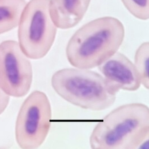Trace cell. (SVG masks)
Returning a JSON list of instances; mask_svg holds the SVG:
<instances>
[{
    "instance_id": "12",
    "label": "cell",
    "mask_w": 149,
    "mask_h": 149,
    "mask_svg": "<svg viewBox=\"0 0 149 149\" xmlns=\"http://www.w3.org/2000/svg\"><path fill=\"white\" fill-rule=\"evenodd\" d=\"M10 96L1 89L0 86V115L6 109L10 102Z\"/></svg>"
},
{
    "instance_id": "7",
    "label": "cell",
    "mask_w": 149,
    "mask_h": 149,
    "mask_svg": "<svg viewBox=\"0 0 149 149\" xmlns=\"http://www.w3.org/2000/svg\"><path fill=\"white\" fill-rule=\"evenodd\" d=\"M98 69L107 82L118 91H135L141 86V79L134 63L119 52L104 61Z\"/></svg>"
},
{
    "instance_id": "6",
    "label": "cell",
    "mask_w": 149,
    "mask_h": 149,
    "mask_svg": "<svg viewBox=\"0 0 149 149\" xmlns=\"http://www.w3.org/2000/svg\"><path fill=\"white\" fill-rule=\"evenodd\" d=\"M33 68L30 59L18 42L6 40L0 44V86L10 97L21 98L30 91Z\"/></svg>"
},
{
    "instance_id": "11",
    "label": "cell",
    "mask_w": 149,
    "mask_h": 149,
    "mask_svg": "<svg viewBox=\"0 0 149 149\" xmlns=\"http://www.w3.org/2000/svg\"><path fill=\"white\" fill-rule=\"evenodd\" d=\"M127 10L141 20L149 18V0H121Z\"/></svg>"
},
{
    "instance_id": "4",
    "label": "cell",
    "mask_w": 149,
    "mask_h": 149,
    "mask_svg": "<svg viewBox=\"0 0 149 149\" xmlns=\"http://www.w3.org/2000/svg\"><path fill=\"white\" fill-rule=\"evenodd\" d=\"M18 44L31 60H40L53 45L58 28L50 12L49 0H30L26 3L18 25Z\"/></svg>"
},
{
    "instance_id": "3",
    "label": "cell",
    "mask_w": 149,
    "mask_h": 149,
    "mask_svg": "<svg viewBox=\"0 0 149 149\" xmlns=\"http://www.w3.org/2000/svg\"><path fill=\"white\" fill-rule=\"evenodd\" d=\"M51 84L66 101L93 111L104 110L112 106L118 92L102 75L86 69L59 70L53 75Z\"/></svg>"
},
{
    "instance_id": "2",
    "label": "cell",
    "mask_w": 149,
    "mask_h": 149,
    "mask_svg": "<svg viewBox=\"0 0 149 149\" xmlns=\"http://www.w3.org/2000/svg\"><path fill=\"white\" fill-rule=\"evenodd\" d=\"M149 136V109L141 103L123 104L98 122L90 137L93 149H138Z\"/></svg>"
},
{
    "instance_id": "5",
    "label": "cell",
    "mask_w": 149,
    "mask_h": 149,
    "mask_svg": "<svg viewBox=\"0 0 149 149\" xmlns=\"http://www.w3.org/2000/svg\"><path fill=\"white\" fill-rule=\"evenodd\" d=\"M52 117V107L46 94L39 90L33 91L21 105L16 119L15 140L19 147H40L49 134Z\"/></svg>"
},
{
    "instance_id": "8",
    "label": "cell",
    "mask_w": 149,
    "mask_h": 149,
    "mask_svg": "<svg viewBox=\"0 0 149 149\" xmlns=\"http://www.w3.org/2000/svg\"><path fill=\"white\" fill-rule=\"evenodd\" d=\"M52 18L58 28L69 29L82 19L91 0H49Z\"/></svg>"
},
{
    "instance_id": "9",
    "label": "cell",
    "mask_w": 149,
    "mask_h": 149,
    "mask_svg": "<svg viewBox=\"0 0 149 149\" xmlns=\"http://www.w3.org/2000/svg\"><path fill=\"white\" fill-rule=\"evenodd\" d=\"M26 4L25 0H0V34L18 26Z\"/></svg>"
},
{
    "instance_id": "10",
    "label": "cell",
    "mask_w": 149,
    "mask_h": 149,
    "mask_svg": "<svg viewBox=\"0 0 149 149\" xmlns=\"http://www.w3.org/2000/svg\"><path fill=\"white\" fill-rule=\"evenodd\" d=\"M149 43L145 42L136 49L134 56V66L139 75L141 85L148 90L149 74Z\"/></svg>"
},
{
    "instance_id": "1",
    "label": "cell",
    "mask_w": 149,
    "mask_h": 149,
    "mask_svg": "<svg viewBox=\"0 0 149 149\" xmlns=\"http://www.w3.org/2000/svg\"><path fill=\"white\" fill-rule=\"evenodd\" d=\"M125 30L122 22L113 17L93 19L75 31L66 48L69 63L77 68L98 67L118 52Z\"/></svg>"
}]
</instances>
